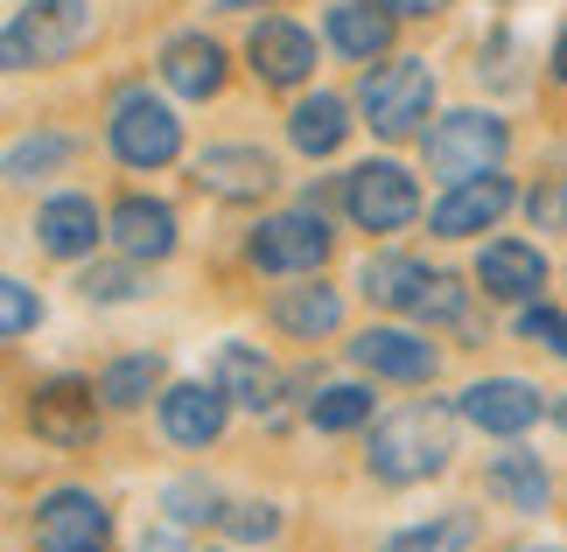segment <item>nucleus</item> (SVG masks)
Returning <instances> with one entry per match:
<instances>
[{
  "instance_id": "nucleus-6",
  "label": "nucleus",
  "mask_w": 567,
  "mask_h": 552,
  "mask_svg": "<svg viewBox=\"0 0 567 552\" xmlns=\"http://www.w3.org/2000/svg\"><path fill=\"white\" fill-rule=\"evenodd\" d=\"M343 210H351L358 231H406L421 217V189L400 162H364L343 175Z\"/></svg>"
},
{
  "instance_id": "nucleus-38",
  "label": "nucleus",
  "mask_w": 567,
  "mask_h": 552,
  "mask_svg": "<svg viewBox=\"0 0 567 552\" xmlns=\"http://www.w3.org/2000/svg\"><path fill=\"white\" fill-rule=\"evenodd\" d=\"M379 8H392V14H442L449 0H379Z\"/></svg>"
},
{
  "instance_id": "nucleus-36",
  "label": "nucleus",
  "mask_w": 567,
  "mask_h": 552,
  "mask_svg": "<svg viewBox=\"0 0 567 552\" xmlns=\"http://www.w3.org/2000/svg\"><path fill=\"white\" fill-rule=\"evenodd\" d=\"M168 511L176 518H225L217 511V490H204V482H176V490H168Z\"/></svg>"
},
{
  "instance_id": "nucleus-12",
  "label": "nucleus",
  "mask_w": 567,
  "mask_h": 552,
  "mask_svg": "<svg viewBox=\"0 0 567 552\" xmlns=\"http://www.w3.org/2000/svg\"><path fill=\"white\" fill-rule=\"evenodd\" d=\"M246 56H252V77L259 84H301L316 71V35L301 29V21H259L252 42H246Z\"/></svg>"
},
{
  "instance_id": "nucleus-25",
  "label": "nucleus",
  "mask_w": 567,
  "mask_h": 552,
  "mask_svg": "<svg viewBox=\"0 0 567 552\" xmlns=\"http://www.w3.org/2000/svg\"><path fill=\"white\" fill-rule=\"evenodd\" d=\"M358 287L379 308H406V315H413V301H421V287H427V267H421V259H406V252H379V259H364Z\"/></svg>"
},
{
  "instance_id": "nucleus-7",
  "label": "nucleus",
  "mask_w": 567,
  "mask_h": 552,
  "mask_svg": "<svg viewBox=\"0 0 567 552\" xmlns=\"http://www.w3.org/2000/svg\"><path fill=\"white\" fill-rule=\"evenodd\" d=\"M330 259V225L316 210H280L252 231V267L259 273H316Z\"/></svg>"
},
{
  "instance_id": "nucleus-21",
  "label": "nucleus",
  "mask_w": 567,
  "mask_h": 552,
  "mask_svg": "<svg viewBox=\"0 0 567 552\" xmlns=\"http://www.w3.org/2000/svg\"><path fill=\"white\" fill-rule=\"evenodd\" d=\"M274 322L280 329H288V336H330V329L343 322V294H337V287H280V294H274Z\"/></svg>"
},
{
  "instance_id": "nucleus-35",
  "label": "nucleus",
  "mask_w": 567,
  "mask_h": 552,
  "mask_svg": "<svg viewBox=\"0 0 567 552\" xmlns=\"http://www.w3.org/2000/svg\"><path fill=\"white\" fill-rule=\"evenodd\" d=\"M225 524H231L238 539H274V532H280L274 503H238V511H225Z\"/></svg>"
},
{
  "instance_id": "nucleus-1",
  "label": "nucleus",
  "mask_w": 567,
  "mask_h": 552,
  "mask_svg": "<svg viewBox=\"0 0 567 552\" xmlns=\"http://www.w3.org/2000/svg\"><path fill=\"white\" fill-rule=\"evenodd\" d=\"M455 455L449 406H400L372 427V476L379 482H427Z\"/></svg>"
},
{
  "instance_id": "nucleus-39",
  "label": "nucleus",
  "mask_w": 567,
  "mask_h": 552,
  "mask_svg": "<svg viewBox=\"0 0 567 552\" xmlns=\"http://www.w3.org/2000/svg\"><path fill=\"white\" fill-rule=\"evenodd\" d=\"M554 77L567 84V29H560V42H554Z\"/></svg>"
},
{
  "instance_id": "nucleus-19",
  "label": "nucleus",
  "mask_w": 567,
  "mask_h": 552,
  "mask_svg": "<svg viewBox=\"0 0 567 552\" xmlns=\"http://www.w3.org/2000/svg\"><path fill=\"white\" fill-rule=\"evenodd\" d=\"M162 84L176 98H217L225 92V50L210 35H176L162 50Z\"/></svg>"
},
{
  "instance_id": "nucleus-28",
  "label": "nucleus",
  "mask_w": 567,
  "mask_h": 552,
  "mask_svg": "<svg viewBox=\"0 0 567 552\" xmlns=\"http://www.w3.org/2000/svg\"><path fill=\"white\" fill-rule=\"evenodd\" d=\"M309 419L322 434H351V427L372 419V392H364V385H330L322 399H309Z\"/></svg>"
},
{
  "instance_id": "nucleus-17",
  "label": "nucleus",
  "mask_w": 567,
  "mask_h": 552,
  "mask_svg": "<svg viewBox=\"0 0 567 552\" xmlns=\"http://www.w3.org/2000/svg\"><path fill=\"white\" fill-rule=\"evenodd\" d=\"M105 231L120 238L126 259H168L176 252V210L162 196H126V204L105 217Z\"/></svg>"
},
{
  "instance_id": "nucleus-3",
  "label": "nucleus",
  "mask_w": 567,
  "mask_h": 552,
  "mask_svg": "<svg viewBox=\"0 0 567 552\" xmlns=\"http://www.w3.org/2000/svg\"><path fill=\"white\" fill-rule=\"evenodd\" d=\"M358 105H364V126H372V134L406 140V134H421V119L434 113V71L421 56H385V63L364 71Z\"/></svg>"
},
{
  "instance_id": "nucleus-37",
  "label": "nucleus",
  "mask_w": 567,
  "mask_h": 552,
  "mask_svg": "<svg viewBox=\"0 0 567 552\" xmlns=\"http://www.w3.org/2000/svg\"><path fill=\"white\" fill-rule=\"evenodd\" d=\"M141 552H189V545H183V532H168V524H155V532L141 539Z\"/></svg>"
},
{
  "instance_id": "nucleus-26",
  "label": "nucleus",
  "mask_w": 567,
  "mask_h": 552,
  "mask_svg": "<svg viewBox=\"0 0 567 552\" xmlns=\"http://www.w3.org/2000/svg\"><path fill=\"white\" fill-rule=\"evenodd\" d=\"M147 392H162V357H155V350L105 364V378H99V399L113 406V413H134V406L147 399Z\"/></svg>"
},
{
  "instance_id": "nucleus-9",
  "label": "nucleus",
  "mask_w": 567,
  "mask_h": 552,
  "mask_svg": "<svg viewBox=\"0 0 567 552\" xmlns=\"http://www.w3.org/2000/svg\"><path fill=\"white\" fill-rule=\"evenodd\" d=\"M92 399H99V392L78 385V378H56V385L29 392L35 440H50V448H92V440H99V406Z\"/></svg>"
},
{
  "instance_id": "nucleus-23",
  "label": "nucleus",
  "mask_w": 567,
  "mask_h": 552,
  "mask_svg": "<svg viewBox=\"0 0 567 552\" xmlns=\"http://www.w3.org/2000/svg\"><path fill=\"white\" fill-rule=\"evenodd\" d=\"M210 385H225L231 392V406H274V364L259 357V350H246V343H225L217 350V371H210Z\"/></svg>"
},
{
  "instance_id": "nucleus-16",
  "label": "nucleus",
  "mask_w": 567,
  "mask_h": 552,
  "mask_svg": "<svg viewBox=\"0 0 567 552\" xmlns=\"http://www.w3.org/2000/svg\"><path fill=\"white\" fill-rule=\"evenodd\" d=\"M463 419L484 434H526L539 419V392L526 378H484V385L463 392Z\"/></svg>"
},
{
  "instance_id": "nucleus-32",
  "label": "nucleus",
  "mask_w": 567,
  "mask_h": 552,
  "mask_svg": "<svg viewBox=\"0 0 567 552\" xmlns=\"http://www.w3.org/2000/svg\"><path fill=\"white\" fill-rule=\"evenodd\" d=\"M518 336H526V343H547L554 357H567V315H560V308H547V301H533L526 315H518Z\"/></svg>"
},
{
  "instance_id": "nucleus-11",
  "label": "nucleus",
  "mask_w": 567,
  "mask_h": 552,
  "mask_svg": "<svg viewBox=\"0 0 567 552\" xmlns=\"http://www.w3.org/2000/svg\"><path fill=\"white\" fill-rule=\"evenodd\" d=\"M505 210H512V183L505 175H476V183H455L442 204L427 210V231L434 238H470V231H491Z\"/></svg>"
},
{
  "instance_id": "nucleus-30",
  "label": "nucleus",
  "mask_w": 567,
  "mask_h": 552,
  "mask_svg": "<svg viewBox=\"0 0 567 552\" xmlns=\"http://www.w3.org/2000/svg\"><path fill=\"white\" fill-rule=\"evenodd\" d=\"M463 308H470V294H463V287H455L449 273H427L421 301H413V315H421V322H463Z\"/></svg>"
},
{
  "instance_id": "nucleus-31",
  "label": "nucleus",
  "mask_w": 567,
  "mask_h": 552,
  "mask_svg": "<svg viewBox=\"0 0 567 552\" xmlns=\"http://www.w3.org/2000/svg\"><path fill=\"white\" fill-rule=\"evenodd\" d=\"M141 259H126V267H92L84 273V301H134L141 294Z\"/></svg>"
},
{
  "instance_id": "nucleus-4",
  "label": "nucleus",
  "mask_w": 567,
  "mask_h": 552,
  "mask_svg": "<svg viewBox=\"0 0 567 552\" xmlns=\"http://www.w3.org/2000/svg\"><path fill=\"white\" fill-rule=\"evenodd\" d=\"M505 119L491 113H442L427 126V168L442 175V183H476V175H497V162H505Z\"/></svg>"
},
{
  "instance_id": "nucleus-14",
  "label": "nucleus",
  "mask_w": 567,
  "mask_h": 552,
  "mask_svg": "<svg viewBox=\"0 0 567 552\" xmlns=\"http://www.w3.org/2000/svg\"><path fill=\"white\" fill-rule=\"evenodd\" d=\"M351 357L379 378H400V385H427L434 378V343L413 336V329H364L351 343Z\"/></svg>"
},
{
  "instance_id": "nucleus-10",
  "label": "nucleus",
  "mask_w": 567,
  "mask_h": 552,
  "mask_svg": "<svg viewBox=\"0 0 567 552\" xmlns=\"http://www.w3.org/2000/svg\"><path fill=\"white\" fill-rule=\"evenodd\" d=\"M231 419V392L225 385H168L162 392V434L176 448H210Z\"/></svg>"
},
{
  "instance_id": "nucleus-2",
  "label": "nucleus",
  "mask_w": 567,
  "mask_h": 552,
  "mask_svg": "<svg viewBox=\"0 0 567 552\" xmlns=\"http://www.w3.org/2000/svg\"><path fill=\"white\" fill-rule=\"evenodd\" d=\"M92 35H99L92 0H29L8 21V35H0V56H8V71H35V63L78 56Z\"/></svg>"
},
{
  "instance_id": "nucleus-20",
  "label": "nucleus",
  "mask_w": 567,
  "mask_h": 552,
  "mask_svg": "<svg viewBox=\"0 0 567 552\" xmlns=\"http://www.w3.org/2000/svg\"><path fill=\"white\" fill-rule=\"evenodd\" d=\"M330 42L358 63H379L392 50V8H372V0H337L330 8Z\"/></svg>"
},
{
  "instance_id": "nucleus-13",
  "label": "nucleus",
  "mask_w": 567,
  "mask_h": 552,
  "mask_svg": "<svg viewBox=\"0 0 567 552\" xmlns=\"http://www.w3.org/2000/svg\"><path fill=\"white\" fill-rule=\"evenodd\" d=\"M196 189L225 196V204H252L274 189V162L259 147H204L196 154Z\"/></svg>"
},
{
  "instance_id": "nucleus-24",
  "label": "nucleus",
  "mask_w": 567,
  "mask_h": 552,
  "mask_svg": "<svg viewBox=\"0 0 567 552\" xmlns=\"http://www.w3.org/2000/svg\"><path fill=\"white\" fill-rule=\"evenodd\" d=\"M343 134H351V113H343V98H330V92L301 98L295 119H288V140H295L301 154H316V162H322V154H337Z\"/></svg>"
},
{
  "instance_id": "nucleus-22",
  "label": "nucleus",
  "mask_w": 567,
  "mask_h": 552,
  "mask_svg": "<svg viewBox=\"0 0 567 552\" xmlns=\"http://www.w3.org/2000/svg\"><path fill=\"white\" fill-rule=\"evenodd\" d=\"M484 490L505 503V511H547V469H539V455H497L484 469Z\"/></svg>"
},
{
  "instance_id": "nucleus-34",
  "label": "nucleus",
  "mask_w": 567,
  "mask_h": 552,
  "mask_svg": "<svg viewBox=\"0 0 567 552\" xmlns=\"http://www.w3.org/2000/svg\"><path fill=\"white\" fill-rule=\"evenodd\" d=\"M526 210H533L539 231H567V175H547V183L526 196Z\"/></svg>"
},
{
  "instance_id": "nucleus-29",
  "label": "nucleus",
  "mask_w": 567,
  "mask_h": 552,
  "mask_svg": "<svg viewBox=\"0 0 567 552\" xmlns=\"http://www.w3.org/2000/svg\"><path fill=\"white\" fill-rule=\"evenodd\" d=\"M71 154H78V147L63 140V134H35V140H14V147H8V183H35V175L63 168Z\"/></svg>"
},
{
  "instance_id": "nucleus-40",
  "label": "nucleus",
  "mask_w": 567,
  "mask_h": 552,
  "mask_svg": "<svg viewBox=\"0 0 567 552\" xmlns=\"http://www.w3.org/2000/svg\"><path fill=\"white\" fill-rule=\"evenodd\" d=\"M560 427H567V399H560Z\"/></svg>"
},
{
  "instance_id": "nucleus-8",
  "label": "nucleus",
  "mask_w": 567,
  "mask_h": 552,
  "mask_svg": "<svg viewBox=\"0 0 567 552\" xmlns=\"http://www.w3.org/2000/svg\"><path fill=\"white\" fill-rule=\"evenodd\" d=\"M105 503L92 490H50L35 503V552H105Z\"/></svg>"
},
{
  "instance_id": "nucleus-33",
  "label": "nucleus",
  "mask_w": 567,
  "mask_h": 552,
  "mask_svg": "<svg viewBox=\"0 0 567 552\" xmlns=\"http://www.w3.org/2000/svg\"><path fill=\"white\" fill-rule=\"evenodd\" d=\"M35 322H42V301L21 280H0V329H8V336H29Z\"/></svg>"
},
{
  "instance_id": "nucleus-27",
  "label": "nucleus",
  "mask_w": 567,
  "mask_h": 552,
  "mask_svg": "<svg viewBox=\"0 0 567 552\" xmlns=\"http://www.w3.org/2000/svg\"><path fill=\"white\" fill-rule=\"evenodd\" d=\"M476 545V518L470 511H442L427 524H413V532H400L385 552H470Z\"/></svg>"
},
{
  "instance_id": "nucleus-5",
  "label": "nucleus",
  "mask_w": 567,
  "mask_h": 552,
  "mask_svg": "<svg viewBox=\"0 0 567 552\" xmlns=\"http://www.w3.org/2000/svg\"><path fill=\"white\" fill-rule=\"evenodd\" d=\"M105 134H113V154L126 168H168L183 154V119L168 113L162 98H147V92H120Z\"/></svg>"
},
{
  "instance_id": "nucleus-15",
  "label": "nucleus",
  "mask_w": 567,
  "mask_h": 552,
  "mask_svg": "<svg viewBox=\"0 0 567 552\" xmlns=\"http://www.w3.org/2000/svg\"><path fill=\"white\" fill-rule=\"evenodd\" d=\"M35 238L50 259H92V246L105 238V217L92 210V196H50L35 210Z\"/></svg>"
},
{
  "instance_id": "nucleus-18",
  "label": "nucleus",
  "mask_w": 567,
  "mask_h": 552,
  "mask_svg": "<svg viewBox=\"0 0 567 552\" xmlns=\"http://www.w3.org/2000/svg\"><path fill=\"white\" fill-rule=\"evenodd\" d=\"M476 280H484V294H497V301H539L547 259H539V246L497 238V246H484V259H476Z\"/></svg>"
}]
</instances>
